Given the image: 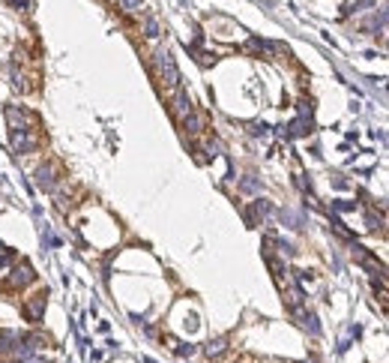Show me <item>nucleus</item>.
Listing matches in <instances>:
<instances>
[{"label":"nucleus","instance_id":"1","mask_svg":"<svg viewBox=\"0 0 389 363\" xmlns=\"http://www.w3.org/2000/svg\"><path fill=\"white\" fill-rule=\"evenodd\" d=\"M159 72H162V81H165V87H177V81H180V75H177V66H174V60H171V54L168 51H159Z\"/></svg>","mask_w":389,"mask_h":363},{"label":"nucleus","instance_id":"2","mask_svg":"<svg viewBox=\"0 0 389 363\" xmlns=\"http://www.w3.org/2000/svg\"><path fill=\"white\" fill-rule=\"evenodd\" d=\"M141 3H144V0H120L123 9H141Z\"/></svg>","mask_w":389,"mask_h":363}]
</instances>
